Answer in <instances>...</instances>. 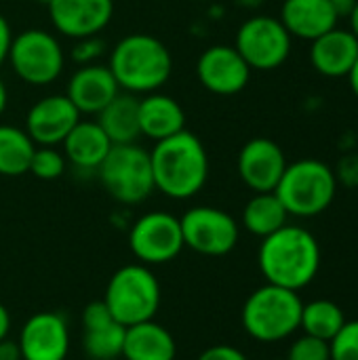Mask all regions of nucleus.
Returning a JSON list of instances; mask_svg holds the SVG:
<instances>
[{
	"label": "nucleus",
	"mask_w": 358,
	"mask_h": 360,
	"mask_svg": "<svg viewBox=\"0 0 358 360\" xmlns=\"http://www.w3.org/2000/svg\"><path fill=\"white\" fill-rule=\"evenodd\" d=\"M344 323H346V316L338 304L329 300H317V302L304 304L300 329H304L306 335L331 342L340 333Z\"/></svg>",
	"instance_id": "bb28decb"
},
{
	"label": "nucleus",
	"mask_w": 358,
	"mask_h": 360,
	"mask_svg": "<svg viewBox=\"0 0 358 360\" xmlns=\"http://www.w3.org/2000/svg\"><path fill=\"white\" fill-rule=\"evenodd\" d=\"M179 217L167 211L141 215L129 232V249L143 266H162L184 251Z\"/></svg>",
	"instance_id": "9d476101"
},
{
	"label": "nucleus",
	"mask_w": 358,
	"mask_h": 360,
	"mask_svg": "<svg viewBox=\"0 0 358 360\" xmlns=\"http://www.w3.org/2000/svg\"><path fill=\"white\" fill-rule=\"evenodd\" d=\"M8 333H11V314H8L6 306L0 304V342L4 338H8Z\"/></svg>",
	"instance_id": "f704fd0d"
},
{
	"label": "nucleus",
	"mask_w": 358,
	"mask_h": 360,
	"mask_svg": "<svg viewBox=\"0 0 358 360\" xmlns=\"http://www.w3.org/2000/svg\"><path fill=\"white\" fill-rule=\"evenodd\" d=\"M285 360H331V346L325 340L304 333L291 344Z\"/></svg>",
	"instance_id": "c85d7f7f"
},
{
	"label": "nucleus",
	"mask_w": 358,
	"mask_h": 360,
	"mask_svg": "<svg viewBox=\"0 0 358 360\" xmlns=\"http://www.w3.org/2000/svg\"><path fill=\"white\" fill-rule=\"evenodd\" d=\"M103 51H106V42L99 36L78 38L76 44L72 46V61H76L78 65H91L103 55Z\"/></svg>",
	"instance_id": "7c9ffc66"
},
{
	"label": "nucleus",
	"mask_w": 358,
	"mask_h": 360,
	"mask_svg": "<svg viewBox=\"0 0 358 360\" xmlns=\"http://www.w3.org/2000/svg\"><path fill=\"white\" fill-rule=\"evenodd\" d=\"M80 122V112L68 95H49L36 101L25 116V133L38 146H57Z\"/></svg>",
	"instance_id": "dca6fc26"
},
{
	"label": "nucleus",
	"mask_w": 358,
	"mask_h": 360,
	"mask_svg": "<svg viewBox=\"0 0 358 360\" xmlns=\"http://www.w3.org/2000/svg\"><path fill=\"white\" fill-rule=\"evenodd\" d=\"M36 143L25 129L0 124V175L17 177L30 171Z\"/></svg>",
	"instance_id": "a878e982"
},
{
	"label": "nucleus",
	"mask_w": 358,
	"mask_h": 360,
	"mask_svg": "<svg viewBox=\"0 0 358 360\" xmlns=\"http://www.w3.org/2000/svg\"><path fill=\"white\" fill-rule=\"evenodd\" d=\"M186 129V112L177 99L162 93H148L139 99V131L152 141H162Z\"/></svg>",
	"instance_id": "412c9836"
},
{
	"label": "nucleus",
	"mask_w": 358,
	"mask_h": 360,
	"mask_svg": "<svg viewBox=\"0 0 358 360\" xmlns=\"http://www.w3.org/2000/svg\"><path fill=\"white\" fill-rule=\"evenodd\" d=\"M184 245L207 257L228 255L238 245L236 219L217 207H192L181 217Z\"/></svg>",
	"instance_id": "9b49d317"
},
{
	"label": "nucleus",
	"mask_w": 358,
	"mask_h": 360,
	"mask_svg": "<svg viewBox=\"0 0 358 360\" xmlns=\"http://www.w3.org/2000/svg\"><path fill=\"white\" fill-rule=\"evenodd\" d=\"M348 80H350V89H352V93L358 97V59L357 63H354V68L350 70V74H348Z\"/></svg>",
	"instance_id": "58836bf2"
},
{
	"label": "nucleus",
	"mask_w": 358,
	"mask_h": 360,
	"mask_svg": "<svg viewBox=\"0 0 358 360\" xmlns=\"http://www.w3.org/2000/svg\"><path fill=\"white\" fill-rule=\"evenodd\" d=\"M348 19H350V32L357 36L358 40V0L354 2V6L348 11Z\"/></svg>",
	"instance_id": "e433bc0d"
},
{
	"label": "nucleus",
	"mask_w": 358,
	"mask_h": 360,
	"mask_svg": "<svg viewBox=\"0 0 358 360\" xmlns=\"http://www.w3.org/2000/svg\"><path fill=\"white\" fill-rule=\"evenodd\" d=\"M97 124L103 129L112 146L135 143L139 131V99L131 93H118L99 114Z\"/></svg>",
	"instance_id": "b1692460"
},
{
	"label": "nucleus",
	"mask_w": 358,
	"mask_h": 360,
	"mask_svg": "<svg viewBox=\"0 0 358 360\" xmlns=\"http://www.w3.org/2000/svg\"><path fill=\"white\" fill-rule=\"evenodd\" d=\"M331 4H333V8L338 11V15L342 17V15H348V11L354 6V2L357 0H329Z\"/></svg>",
	"instance_id": "c9c22d12"
},
{
	"label": "nucleus",
	"mask_w": 358,
	"mask_h": 360,
	"mask_svg": "<svg viewBox=\"0 0 358 360\" xmlns=\"http://www.w3.org/2000/svg\"><path fill=\"white\" fill-rule=\"evenodd\" d=\"M108 68L122 91L148 95L167 84L173 72V57L158 38L129 34L112 49Z\"/></svg>",
	"instance_id": "7ed1b4c3"
},
{
	"label": "nucleus",
	"mask_w": 358,
	"mask_h": 360,
	"mask_svg": "<svg viewBox=\"0 0 358 360\" xmlns=\"http://www.w3.org/2000/svg\"><path fill=\"white\" fill-rule=\"evenodd\" d=\"M21 360H65L70 352V329L59 312L32 314L19 333Z\"/></svg>",
	"instance_id": "ddd939ff"
},
{
	"label": "nucleus",
	"mask_w": 358,
	"mask_h": 360,
	"mask_svg": "<svg viewBox=\"0 0 358 360\" xmlns=\"http://www.w3.org/2000/svg\"><path fill=\"white\" fill-rule=\"evenodd\" d=\"M110 150L112 141L97 120H80L63 139V156L78 169H99Z\"/></svg>",
	"instance_id": "5701e85b"
},
{
	"label": "nucleus",
	"mask_w": 358,
	"mask_h": 360,
	"mask_svg": "<svg viewBox=\"0 0 358 360\" xmlns=\"http://www.w3.org/2000/svg\"><path fill=\"white\" fill-rule=\"evenodd\" d=\"M6 103H8V91H6V84H4L2 78H0V116H2L4 110H6Z\"/></svg>",
	"instance_id": "4c0bfd02"
},
{
	"label": "nucleus",
	"mask_w": 358,
	"mask_h": 360,
	"mask_svg": "<svg viewBox=\"0 0 358 360\" xmlns=\"http://www.w3.org/2000/svg\"><path fill=\"white\" fill-rule=\"evenodd\" d=\"M198 82L215 95H236L251 78V68L234 46L213 44L196 61Z\"/></svg>",
	"instance_id": "f8f14e48"
},
{
	"label": "nucleus",
	"mask_w": 358,
	"mask_h": 360,
	"mask_svg": "<svg viewBox=\"0 0 358 360\" xmlns=\"http://www.w3.org/2000/svg\"><path fill=\"white\" fill-rule=\"evenodd\" d=\"M0 360H21V350H19V344L4 338L0 342Z\"/></svg>",
	"instance_id": "72a5a7b5"
},
{
	"label": "nucleus",
	"mask_w": 358,
	"mask_h": 360,
	"mask_svg": "<svg viewBox=\"0 0 358 360\" xmlns=\"http://www.w3.org/2000/svg\"><path fill=\"white\" fill-rule=\"evenodd\" d=\"M338 177L329 165L304 158L287 165L274 194L285 205L289 215L314 217L329 209L335 198Z\"/></svg>",
	"instance_id": "423d86ee"
},
{
	"label": "nucleus",
	"mask_w": 358,
	"mask_h": 360,
	"mask_svg": "<svg viewBox=\"0 0 358 360\" xmlns=\"http://www.w3.org/2000/svg\"><path fill=\"white\" fill-rule=\"evenodd\" d=\"M358 59V40L350 30L333 27L312 40L310 61L327 78H344Z\"/></svg>",
	"instance_id": "6ab92c4d"
},
{
	"label": "nucleus",
	"mask_w": 358,
	"mask_h": 360,
	"mask_svg": "<svg viewBox=\"0 0 358 360\" xmlns=\"http://www.w3.org/2000/svg\"><path fill=\"white\" fill-rule=\"evenodd\" d=\"M82 350L91 360H116L122 356L124 331L106 308L103 302H93L82 310Z\"/></svg>",
	"instance_id": "f3484780"
},
{
	"label": "nucleus",
	"mask_w": 358,
	"mask_h": 360,
	"mask_svg": "<svg viewBox=\"0 0 358 360\" xmlns=\"http://www.w3.org/2000/svg\"><path fill=\"white\" fill-rule=\"evenodd\" d=\"M11 42H13L11 25H8L6 17H4V15H0V65H2V63L6 61V57H8Z\"/></svg>",
	"instance_id": "473e14b6"
},
{
	"label": "nucleus",
	"mask_w": 358,
	"mask_h": 360,
	"mask_svg": "<svg viewBox=\"0 0 358 360\" xmlns=\"http://www.w3.org/2000/svg\"><path fill=\"white\" fill-rule=\"evenodd\" d=\"M196 360H249L238 348L228 346V344H217L207 350H203Z\"/></svg>",
	"instance_id": "2f4dec72"
},
{
	"label": "nucleus",
	"mask_w": 358,
	"mask_h": 360,
	"mask_svg": "<svg viewBox=\"0 0 358 360\" xmlns=\"http://www.w3.org/2000/svg\"><path fill=\"white\" fill-rule=\"evenodd\" d=\"M120 86L108 65H80L68 82V99L80 114H99L116 95Z\"/></svg>",
	"instance_id": "a211bd4d"
},
{
	"label": "nucleus",
	"mask_w": 358,
	"mask_h": 360,
	"mask_svg": "<svg viewBox=\"0 0 358 360\" xmlns=\"http://www.w3.org/2000/svg\"><path fill=\"white\" fill-rule=\"evenodd\" d=\"M63 171H65V156L59 150H55V146H40L34 150L27 173L36 175L38 179L51 181L61 177Z\"/></svg>",
	"instance_id": "cd10ccee"
},
{
	"label": "nucleus",
	"mask_w": 358,
	"mask_h": 360,
	"mask_svg": "<svg viewBox=\"0 0 358 360\" xmlns=\"http://www.w3.org/2000/svg\"><path fill=\"white\" fill-rule=\"evenodd\" d=\"M257 262L270 285L300 291L319 274L321 247L308 230L287 224L274 234L262 238Z\"/></svg>",
	"instance_id": "f257e3e1"
},
{
	"label": "nucleus",
	"mask_w": 358,
	"mask_h": 360,
	"mask_svg": "<svg viewBox=\"0 0 358 360\" xmlns=\"http://www.w3.org/2000/svg\"><path fill=\"white\" fill-rule=\"evenodd\" d=\"M6 59L13 72L34 86L55 82L65 65L59 40L46 30H25L19 36H13Z\"/></svg>",
	"instance_id": "6e6552de"
},
{
	"label": "nucleus",
	"mask_w": 358,
	"mask_h": 360,
	"mask_svg": "<svg viewBox=\"0 0 358 360\" xmlns=\"http://www.w3.org/2000/svg\"><path fill=\"white\" fill-rule=\"evenodd\" d=\"M177 344L169 329L154 321H146L124 331V360H175Z\"/></svg>",
	"instance_id": "4be33fe9"
},
{
	"label": "nucleus",
	"mask_w": 358,
	"mask_h": 360,
	"mask_svg": "<svg viewBox=\"0 0 358 360\" xmlns=\"http://www.w3.org/2000/svg\"><path fill=\"white\" fill-rule=\"evenodd\" d=\"M150 160L154 188L173 200H188L196 196L209 179L207 150L203 141L186 129L156 141L150 152Z\"/></svg>",
	"instance_id": "f03ea898"
},
{
	"label": "nucleus",
	"mask_w": 358,
	"mask_h": 360,
	"mask_svg": "<svg viewBox=\"0 0 358 360\" xmlns=\"http://www.w3.org/2000/svg\"><path fill=\"white\" fill-rule=\"evenodd\" d=\"M53 27L68 38L99 36L114 15V0H53L49 4Z\"/></svg>",
	"instance_id": "2eb2a0df"
},
{
	"label": "nucleus",
	"mask_w": 358,
	"mask_h": 360,
	"mask_svg": "<svg viewBox=\"0 0 358 360\" xmlns=\"http://www.w3.org/2000/svg\"><path fill=\"white\" fill-rule=\"evenodd\" d=\"M234 49L251 70L270 72L287 61L291 53V34L281 19L257 15L238 27Z\"/></svg>",
	"instance_id": "1a4fd4ad"
},
{
	"label": "nucleus",
	"mask_w": 358,
	"mask_h": 360,
	"mask_svg": "<svg viewBox=\"0 0 358 360\" xmlns=\"http://www.w3.org/2000/svg\"><path fill=\"white\" fill-rule=\"evenodd\" d=\"M274 360H279V359H274Z\"/></svg>",
	"instance_id": "a19ab883"
},
{
	"label": "nucleus",
	"mask_w": 358,
	"mask_h": 360,
	"mask_svg": "<svg viewBox=\"0 0 358 360\" xmlns=\"http://www.w3.org/2000/svg\"><path fill=\"white\" fill-rule=\"evenodd\" d=\"M304 302L298 291L266 283L255 289L243 306V327L257 342L287 340L300 329Z\"/></svg>",
	"instance_id": "20e7f679"
},
{
	"label": "nucleus",
	"mask_w": 358,
	"mask_h": 360,
	"mask_svg": "<svg viewBox=\"0 0 358 360\" xmlns=\"http://www.w3.org/2000/svg\"><path fill=\"white\" fill-rule=\"evenodd\" d=\"M287 209L274 192H257L243 211V226L253 236L266 238L287 226Z\"/></svg>",
	"instance_id": "393cba45"
},
{
	"label": "nucleus",
	"mask_w": 358,
	"mask_h": 360,
	"mask_svg": "<svg viewBox=\"0 0 358 360\" xmlns=\"http://www.w3.org/2000/svg\"><path fill=\"white\" fill-rule=\"evenodd\" d=\"M338 19L340 15L329 0H285L281 8V23L291 38L310 42L338 27Z\"/></svg>",
	"instance_id": "aec40b11"
},
{
	"label": "nucleus",
	"mask_w": 358,
	"mask_h": 360,
	"mask_svg": "<svg viewBox=\"0 0 358 360\" xmlns=\"http://www.w3.org/2000/svg\"><path fill=\"white\" fill-rule=\"evenodd\" d=\"M160 300V283L150 266L129 264L112 274L101 302L122 327H133L154 321Z\"/></svg>",
	"instance_id": "39448f33"
},
{
	"label": "nucleus",
	"mask_w": 358,
	"mask_h": 360,
	"mask_svg": "<svg viewBox=\"0 0 358 360\" xmlns=\"http://www.w3.org/2000/svg\"><path fill=\"white\" fill-rule=\"evenodd\" d=\"M236 167L243 184L255 194L274 192L287 169V158L276 141L268 137H255L238 152Z\"/></svg>",
	"instance_id": "4468645a"
},
{
	"label": "nucleus",
	"mask_w": 358,
	"mask_h": 360,
	"mask_svg": "<svg viewBox=\"0 0 358 360\" xmlns=\"http://www.w3.org/2000/svg\"><path fill=\"white\" fill-rule=\"evenodd\" d=\"M36 2H40V4H46V6H49V4H51L53 0H36Z\"/></svg>",
	"instance_id": "ea45409f"
},
{
	"label": "nucleus",
	"mask_w": 358,
	"mask_h": 360,
	"mask_svg": "<svg viewBox=\"0 0 358 360\" xmlns=\"http://www.w3.org/2000/svg\"><path fill=\"white\" fill-rule=\"evenodd\" d=\"M97 173L108 194L120 205H139L156 190L150 152L137 143L112 146Z\"/></svg>",
	"instance_id": "0eeeda50"
},
{
	"label": "nucleus",
	"mask_w": 358,
	"mask_h": 360,
	"mask_svg": "<svg viewBox=\"0 0 358 360\" xmlns=\"http://www.w3.org/2000/svg\"><path fill=\"white\" fill-rule=\"evenodd\" d=\"M329 346L331 360H358V321H346Z\"/></svg>",
	"instance_id": "c756f323"
}]
</instances>
